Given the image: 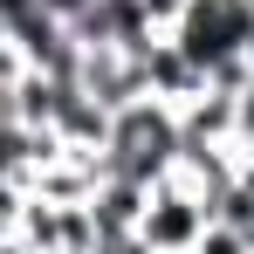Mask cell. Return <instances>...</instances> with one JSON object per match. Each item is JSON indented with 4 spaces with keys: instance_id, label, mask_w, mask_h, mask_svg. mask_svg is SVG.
Here are the masks:
<instances>
[{
    "instance_id": "9",
    "label": "cell",
    "mask_w": 254,
    "mask_h": 254,
    "mask_svg": "<svg viewBox=\"0 0 254 254\" xmlns=\"http://www.w3.org/2000/svg\"><path fill=\"white\" fill-rule=\"evenodd\" d=\"M0 254H28V248H21V241H14V234H0Z\"/></svg>"
},
{
    "instance_id": "6",
    "label": "cell",
    "mask_w": 254,
    "mask_h": 254,
    "mask_svg": "<svg viewBox=\"0 0 254 254\" xmlns=\"http://www.w3.org/2000/svg\"><path fill=\"white\" fill-rule=\"evenodd\" d=\"M192 254H254V234L234 220H206V234L192 241Z\"/></svg>"
},
{
    "instance_id": "4",
    "label": "cell",
    "mask_w": 254,
    "mask_h": 254,
    "mask_svg": "<svg viewBox=\"0 0 254 254\" xmlns=\"http://www.w3.org/2000/svg\"><path fill=\"white\" fill-rule=\"evenodd\" d=\"M137 83H144V96H158V103H172V110H179L186 96H199V89H206V76L179 55V42H172V35H151V42L137 48Z\"/></svg>"
},
{
    "instance_id": "3",
    "label": "cell",
    "mask_w": 254,
    "mask_h": 254,
    "mask_svg": "<svg viewBox=\"0 0 254 254\" xmlns=\"http://www.w3.org/2000/svg\"><path fill=\"white\" fill-rule=\"evenodd\" d=\"M48 137L69 144V151H103V144H110V110H103L89 89H76L69 76H62L55 103H48Z\"/></svg>"
},
{
    "instance_id": "5",
    "label": "cell",
    "mask_w": 254,
    "mask_h": 254,
    "mask_svg": "<svg viewBox=\"0 0 254 254\" xmlns=\"http://www.w3.org/2000/svg\"><path fill=\"white\" fill-rule=\"evenodd\" d=\"M179 137L186 144H234V89L206 83L199 96L179 103Z\"/></svg>"
},
{
    "instance_id": "7",
    "label": "cell",
    "mask_w": 254,
    "mask_h": 254,
    "mask_svg": "<svg viewBox=\"0 0 254 254\" xmlns=\"http://www.w3.org/2000/svg\"><path fill=\"white\" fill-rule=\"evenodd\" d=\"M234 151H254V76L234 89Z\"/></svg>"
},
{
    "instance_id": "10",
    "label": "cell",
    "mask_w": 254,
    "mask_h": 254,
    "mask_svg": "<svg viewBox=\"0 0 254 254\" xmlns=\"http://www.w3.org/2000/svg\"><path fill=\"white\" fill-rule=\"evenodd\" d=\"M144 254H151V248H144Z\"/></svg>"
},
{
    "instance_id": "8",
    "label": "cell",
    "mask_w": 254,
    "mask_h": 254,
    "mask_svg": "<svg viewBox=\"0 0 254 254\" xmlns=\"http://www.w3.org/2000/svg\"><path fill=\"white\" fill-rule=\"evenodd\" d=\"M42 7H48V14H55V21H76V14H83L89 0H42Z\"/></svg>"
},
{
    "instance_id": "2",
    "label": "cell",
    "mask_w": 254,
    "mask_h": 254,
    "mask_svg": "<svg viewBox=\"0 0 254 254\" xmlns=\"http://www.w3.org/2000/svg\"><path fill=\"white\" fill-rule=\"evenodd\" d=\"M206 192H192L179 172H165L158 186H144V213H137V241L151 254H192V241L206 234Z\"/></svg>"
},
{
    "instance_id": "1",
    "label": "cell",
    "mask_w": 254,
    "mask_h": 254,
    "mask_svg": "<svg viewBox=\"0 0 254 254\" xmlns=\"http://www.w3.org/2000/svg\"><path fill=\"white\" fill-rule=\"evenodd\" d=\"M179 165V110L158 96H130L124 110H110V144H103V172H117L130 186H158Z\"/></svg>"
}]
</instances>
